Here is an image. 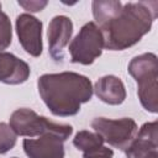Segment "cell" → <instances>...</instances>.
Masks as SVG:
<instances>
[{
	"instance_id": "20",
	"label": "cell",
	"mask_w": 158,
	"mask_h": 158,
	"mask_svg": "<svg viewBox=\"0 0 158 158\" xmlns=\"http://www.w3.org/2000/svg\"><path fill=\"white\" fill-rule=\"evenodd\" d=\"M12 158H16V157H12Z\"/></svg>"
},
{
	"instance_id": "11",
	"label": "cell",
	"mask_w": 158,
	"mask_h": 158,
	"mask_svg": "<svg viewBox=\"0 0 158 158\" xmlns=\"http://www.w3.org/2000/svg\"><path fill=\"white\" fill-rule=\"evenodd\" d=\"M30 65L9 52H0V81L9 85L25 83L30 77Z\"/></svg>"
},
{
	"instance_id": "9",
	"label": "cell",
	"mask_w": 158,
	"mask_h": 158,
	"mask_svg": "<svg viewBox=\"0 0 158 158\" xmlns=\"http://www.w3.org/2000/svg\"><path fill=\"white\" fill-rule=\"evenodd\" d=\"M73 35V22L65 15L54 16L47 30L48 52L56 62H63L64 48L68 46Z\"/></svg>"
},
{
	"instance_id": "2",
	"label": "cell",
	"mask_w": 158,
	"mask_h": 158,
	"mask_svg": "<svg viewBox=\"0 0 158 158\" xmlns=\"http://www.w3.org/2000/svg\"><path fill=\"white\" fill-rule=\"evenodd\" d=\"M158 15V1L126 2L121 11L99 27L104 37V48L123 51L141 41L151 31Z\"/></svg>"
},
{
	"instance_id": "10",
	"label": "cell",
	"mask_w": 158,
	"mask_h": 158,
	"mask_svg": "<svg viewBox=\"0 0 158 158\" xmlns=\"http://www.w3.org/2000/svg\"><path fill=\"white\" fill-rule=\"evenodd\" d=\"M63 139L53 133H46L38 138H25L23 151L28 158H64Z\"/></svg>"
},
{
	"instance_id": "18",
	"label": "cell",
	"mask_w": 158,
	"mask_h": 158,
	"mask_svg": "<svg viewBox=\"0 0 158 158\" xmlns=\"http://www.w3.org/2000/svg\"><path fill=\"white\" fill-rule=\"evenodd\" d=\"M112 157H114V151L104 146L83 153V158H112Z\"/></svg>"
},
{
	"instance_id": "8",
	"label": "cell",
	"mask_w": 158,
	"mask_h": 158,
	"mask_svg": "<svg viewBox=\"0 0 158 158\" xmlns=\"http://www.w3.org/2000/svg\"><path fill=\"white\" fill-rule=\"evenodd\" d=\"M127 158H158V122H146L125 149Z\"/></svg>"
},
{
	"instance_id": "15",
	"label": "cell",
	"mask_w": 158,
	"mask_h": 158,
	"mask_svg": "<svg viewBox=\"0 0 158 158\" xmlns=\"http://www.w3.org/2000/svg\"><path fill=\"white\" fill-rule=\"evenodd\" d=\"M17 135L5 122H0V154H5L16 144Z\"/></svg>"
},
{
	"instance_id": "6",
	"label": "cell",
	"mask_w": 158,
	"mask_h": 158,
	"mask_svg": "<svg viewBox=\"0 0 158 158\" xmlns=\"http://www.w3.org/2000/svg\"><path fill=\"white\" fill-rule=\"evenodd\" d=\"M91 128L101 136L104 142L121 151H125L131 144L138 131L136 121L131 117L117 120L95 117L91 121Z\"/></svg>"
},
{
	"instance_id": "14",
	"label": "cell",
	"mask_w": 158,
	"mask_h": 158,
	"mask_svg": "<svg viewBox=\"0 0 158 158\" xmlns=\"http://www.w3.org/2000/svg\"><path fill=\"white\" fill-rule=\"evenodd\" d=\"M73 144L75 146L77 149L81 151L84 153V152L101 147L104 144V139L96 132H90L88 130H83L75 135V137L73 138Z\"/></svg>"
},
{
	"instance_id": "1",
	"label": "cell",
	"mask_w": 158,
	"mask_h": 158,
	"mask_svg": "<svg viewBox=\"0 0 158 158\" xmlns=\"http://www.w3.org/2000/svg\"><path fill=\"white\" fill-rule=\"evenodd\" d=\"M38 94L54 116L68 117L90 101L93 85L88 77L75 72L43 74L37 80Z\"/></svg>"
},
{
	"instance_id": "3",
	"label": "cell",
	"mask_w": 158,
	"mask_h": 158,
	"mask_svg": "<svg viewBox=\"0 0 158 158\" xmlns=\"http://www.w3.org/2000/svg\"><path fill=\"white\" fill-rule=\"evenodd\" d=\"M137 83V95L144 110L158 111V58L154 53H143L131 59L127 68Z\"/></svg>"
},
{
	"instance_id": "19",
	"label": "cell",
	"mask_w": 158,
	"mask_h": 158,
	"mask_svg": "<svg viewBox=\"0 0 158 158\" xmlns=\"http://www.w3.org/2000/svg\"><path fill=\"white\" fill-rule=\"evenodd\" d=\"M0 10H1V4H0Z\"/></svg>"
},
{
	"instance_id": "12",
	"label": "cell",
	"mask_w": 158,
	"mask_h": 158,
	"mask_svg": "<svg viewBox=\"0 0 158 158\" xmlns=\"http://www.w3.org/2000/svg\"><path fill=\"white\" fill-rule=\"evenodd\" d=\"M95 95L105 104L120 105L126 99V88L116 75H104L99 78L93 88Z\"/></svg>"
},
{
	"instance_id": "13",
	"label": "cell",
	"mask_w": 158,
	"mask_h": 158,
	"mask_svg": "<svg viewBox=\"0 0 158 158\" xmlns=\"http://www.w3.org/2000/svg\"><path fill=\"white\" fill-rule=\"evenodd\" d=\"M122 9L121 1L116 0H95L91 2V10L94 22L98 27L104 26L111 19H114Z\"/></svg>"
},
{
	"instance_id": "5",
	"label": "cell",
	"mask_w": 158,
	"mask_h": 158,
	"mask_svg": "<svg viewBox=\"0 0 158 158\" xmlns=\"http://www.w3.org/2000/svg\"><path fill=\"white\" fill-rule=\"evenodd\" d=\"M104 49V37L94 21L86 22L78 35L69 43L68 51L70 62L83 65H90L99 58Z\"/></svg>"
},
{
	"instance_id": "16",
	"label": "cell",
	"mask_w": 158,
	"mask_h": 158,
	"mask_svg": "<svg viewBox=\"0 0 158 158\" xmlns=\"http://www.w3.org/2000/svg\"><path fill=\"white\" fill-rule=\"evenodd\" d=\"M12 41V27L9 16L0 10V52H4Z\"/></svg>"
},
{
	"instance_id": "7",
	"label": "cell",
	"mask_w": 158,
	"mask_h": 158,
	"mask_svg": "<svg viewBox=\"0 0 158 158\" xmlns=\"http://www.w3.org/2000/svg\"><path fill=\"white\" fill-rule=\"evenodd\" d=\"M15 26L19 42L25 52L32 57H40L43 49L42 22L30 14H21L16 17Z\"/></svg>"
},
{
	"instance_id": "17",
	"label": "cell",
	"mask_w": 158,
	"mask_h": 158,
	"mask_svg": "<svg viewBox=\"0 0 158 158\" xmlns=\"http://www.w3.org/2000/svg\"><path fill=\"white\" fill-rule=\"evenodd\" d=\"M17 4L21 7H23L26 11L38 12V11H42L47 6L48 2L46 0H19Z\"/></svg>"
},
{
	"instance_id": "4",
	"label": "cell",
	"mask_w": 158,
	"mask_h": 158,
	"mask_svg": "<svg viewBox=\"0 0 158 158\" xmlns=\"http://www.w3.org/2000/svg\"><path fill=\"white\" fill-rule=\"evenodd\" d=\"M10 127L17 136L28 138L53 133L63 141H67L73 133V127L70 125L53 122L44 116H38L33 110L27 107L17 109L11 114Z\"/></svg>"
}]
</instances>
